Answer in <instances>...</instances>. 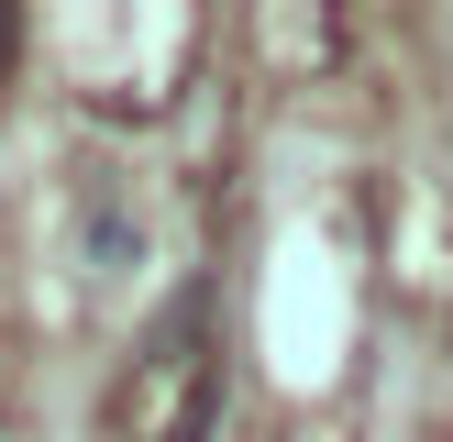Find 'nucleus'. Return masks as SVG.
Returning <instances> with one entry per match:
<instances>
[{
	"mask_svg": "<svg viewBox=\"0 0 453 442\" xmlns=\"http://www.w3.org/2000/svg\"><path fill=\"white\" fill-rule=\"evenodd\" d=\"M0 56H12V11H0Z\"/></svg>",
	"mask_w": 453,
	"mask_h": 442,
	"instance_id": "f03ea898",
	"label": "nucleus"
},
{
	"mask_svg": "<svg viewBox=\"0 0 453 442\" xmlns=\"http://www.w3.org/2000/svg\"><path fill=\"white\" fill-rule=\"evenodd\" d=\"M88 255H100V277H122V265H144V232H133L122 210H100L88 221Z\"/></svg>",
	"mask_w": 453,
	"mask_h": 442,
	"instance_id": "f257e3e1",
	"label": "nucleus"
}]
</instances>
